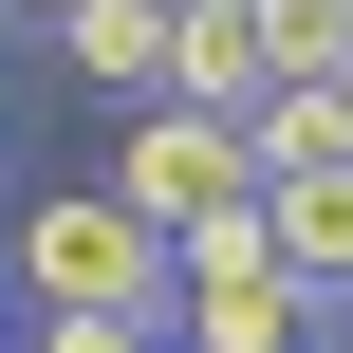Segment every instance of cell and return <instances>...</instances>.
<instances>
[{
	"label": "cell",
	"mask_w": 353,
	"mask_h": 353,
	"mask_svg": "<svg viewBox=\"0 0 353 353\" xmlns=\"http://www.w3.org/2000/svg\"><path fill=\"white\" fill-rule=\"evenodd\" d=\"M0 279H19L37 316H112V335H168V242H149L112 186H37V205L0 223Z\"/></svg>",
	"instance_id": "6da1fadb"
},
{
	"label": "cell",
	"mask_w": 353,
	"mask_h": 353,
	"mask_svg": "<svg viewBox=\"0 0 353 353\" xmlns=\"http://www.w3.org/2000/svg\"><path fill=\"white\" fill-rule=\"evenodd\" d=\"M149 242H186V223H223V205H261V168H242V130L223 112H112V168H93Z\"/></svg>",
	"instance_id": "7a4b0ae2"
},
{
	"label": "cell",
	"mask_w": 353,
	"mask_h": 353,
	"mask_svg": "<svg viewBox=\"0 0 353 353\" xmlns=\"http://www.w3.org/2000/svg\"><path fill=\"white\" fill-rule=\"evenodd\" d=\"M149 112H261V0H168V93Z\"/></svg>",
	"instance_id": "3957f363"
},
{
	"label": "cell",
	"mask_w": 353,
	"mask_h": 353,
	"mask_svg": "<svg viewBox=\"0 0 353 353\" xmlns=\"http://www.w3.org/2000/svg\"><path fill=\"white\" fill-rule=\"evenodd\" d=\"M56 74L112 93V112H149V93H168V0H74V19H56Z\"/></svg>",
	"instance_id": "277c9868"
},
{
	"label": "cell",
	"mask_w": 353,
	"mask_h": 353,
	"mask_svg": "<svg viewBox=\"0 0 353 353\" xmlns=\"http://www.w3.org/2000/svg\"><path fill=\"white\" fill-rule=\"evenodd\" d=\"M261 242H279V279H298V298H353V168L261 186Z\"/></svg>",
	"instance_id": "5b68a950"
},
{
	"label": "cell",
	"mask_w": 353,
	"mask_h": 353,
	"mask_svg": "<svg viewBox=\"0 0 353 353\" xmlns=\"http://www.w3.org/2000/svg\"><path fill=\"white\" fill-rule=\"evenodd\" d=\"M168 353H316L298 279H242V298H168Z\"/></svg>",
	"instance_id": "8992f818"
},
{
	"label": "cell",
	"mask_w": 353,
	"mask_h": 353,
	"mask_svg": "<svg viewBox=\"0 0 353 353\" xmlns=\"http://www.w3.org/2000/svg\"><path fill=\"white\" fill-rule=\"evenodd\" d=\"M19 353H149V335H112V316H37Z\"/></svg>",
	"instance_id": "52a82bcc"
},
{
	"label": "cell",
	"mask_w": 353,
	"mask_h": 353,
	"mask_svg": "<svg viewBox=\"0 0 353 353\" xmlns=\"http://www.w3.org/2000/svg\"><path fill=\"white\" fill-rule=\"evenodd\" d=\"M19 19H37V37H56V19H74V0H19Z\"/></svg>",
	"instance_id": "ba28073f"
},
{
	"label": "cell",
	"mask_w": 353,
	"mask_h": 353,
	"mask_svg": "<svg viewBox=\"0 0 353 353\" xmlns=\"http://www.w3.org/2000/svg\"><path fill=\"white\" fill-rule=\"evenodd\" d=\"M149 353H168V335H149Z\"/></svg>",
	"instance_id": "9c48e42d"
},
{
	"label": "cell",
	"mask_w": 353,
	"mask_h": 353,
	"mask_svg": "<svg viewBox=\"0 0 353 353\" xmlns=\"http://www.w3.org/2000/svg\"><path fill=\"white\" fill-rule=\"evenodd\" d=\"M335 112H353V93H335Z\"/></svg>",
	"instance_id": "30bf717a"
}]
</instances>
